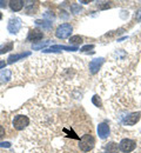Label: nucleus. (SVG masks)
<instances>
[{"mask_svg": "<svg viewBox=\"0 0 141 153\" xmlns=\"http://www.w3.org/2000/svg\"><path fill=\"white\" fill-rule=\"evenodd\" d=\"M95 145V140L94 137L91 134H83L79 140V149L82 152H89L94 149Z\"/></svg>", "mask_w": 141, "mask_h": 153, "instance_id": "f257e3e1", "label": "nucleus"}, {"mask_svg": "<svg viewBox=\"0 0 141 153\" xmlns=\"http://www.w3.org/2000/svg\"><path fill=\"white\" fill-rule=\"evenodd\" d=\"M24 4H25V2H24L22 0H11V1L8 2L11 10L14 11V12H19V11H21L22 7H24Z\"/></svg>", "mask_w": 141, "mask_h": 153, "instance_id": "f8f14e48", "label": "nucleus"}, {"mask_svg": "<svg viewBox=\"0 0 141 153\" xmlns=\"http://www.w3.org/2000/svg\"><path fill=\"white\" fill-rule=\"evenodd\" d=\"M61 50L63 51H71V52H74V51H78L79 48L77 46H63V45H54V46H51L48 48H45L44 52L48 53V52H59Z\"/></svg>", "mask_w": 141, "mask_h": 153, "instance_id": "0eeeda50", "label": "nucleus"}, {"mask_svg": "<svg viewBox=\"0 0 141 153\" xmlns=\"http://www.w3.org/2000/svg\"><path fill=\"white\" fill-rule=\"evenodd\" d=\"M21 28V19L19 18H12L8 21V25H7V30L10 33L12 34H16L20 31Z\"/></svg>", "mask_w": 141, "mask_h": 153, "instance_id": "39448f33", "label": "nucleus"}, {"mask_svg": "<svg viewBox=\"0 0 141 153\" xmlns=\"http://www.w3.org/2000/svg\"><path fill=\"white\" fill-rule=\"evenodd\" d=\"M69 42L72 45H79V44L82 42V37H80V36H73L69 39Z\"/></svg>", "mask_w": 141, "mask_h": 153, "instance_id": "f3484780", "label": "nucleus"}, {"mask_svg": "<svg viewBox=\"0 0 141 153\" xmlns=\"http://www.w3.org/2000/svg\"><path fill=\"white\" fill-rule=\"evenodd\" d=\"M28 125H30V119L26 115L18 114L16 115L14 119H13V127L16 130H18V131H21V130L26 128Z\"/></svg>", "mask_w": 141, "mask_h": 153, "instance_id": "f03ea898", "label": "nucleus"}, {"mask_svg": "<svg viewBox=\"0 0 141 153\" xmlns=\"http://www.w3.org/2000/svg\"><path fill=\"white\" fill-rule=\"evenodd\" d=\"M92 102L97 106V107H100L102 108V102H101V99L99 98V96H94L92 98Z\"/></svg>", "mask_w": 141, "mask_h": 153, "instance_id": "a211bd4d", "label": "nucleus"}, {"mask_svg": "<svg viewBox=\"0 0 141 153\" xmlns=\"http://www.w3.org/2000/svg\"><path fill=\"white\" fill-rule=\"evenodd\" d=\"M31 54V52H25V53H18V54H11L8 59H7V64H13L20 59H24V58L28 57Z\"/></svg>", "mask_w": 141, "mask_h": 153, "instance_id": "9b49d317", "label": "nucleus"}, {"mask_svg": "<svg viewBox=\"0 0 141 153\" xmlns=\"http://www.w3.org/2000/svg\"><path fill=\"white\" fill-rule=\"evenodd\" d=\"M5 134H6V131H5V128H4V127L0 125V140H1V139L5 137Z\"/></svg>", "mask_w": 141, "mask_h": 153, "instance_id": "4be33fe9", "label": "nucleus"}, {"mask_svg": "<svg viewBox=\"0 0 141 153\" xmlns=\"http://www.w3.org/2000/svg\"><path fill=\"white\" fill-rule=\"evenodd\" d=\"M12 79V72L10 70H4L0 72V84H6Z\"/></svg>", "mask_w": 141, "mask_h": 153, "instance_id": "ddd939ff", "label": "nucleus"}, {"mask_svg": "<svg viewBox=\"0 0 141 153\" xmlns=\"http://www.w3.org/2000/svg\"><path fill=\"white\" fill-rule=\"evenodd\" d=\"M94 48V45H86V46H83V47H81L80 51L81 52H87V51H89V50H93Z\"/></svg>", "mask_w": 141, "mask_h": 153, "instance_id": "412c9836", "label": "nucleus"}, {"mask_svg": "<svg viewBox=\"0 0 141 153\" xmlns=\"http://www.w3.org/2000/svg\"><path fill=\"white\" fill-rule=\"evenodd\" d=\"M137 147V143L132 139H128V138H125L122 139L119 144V150L122 151L123 153H129L132 151H134V149Z\"/></svg>", "mask_w": 141, "mask_h": 153, "instance_id": "20e7f679", "label": "nucleus"}, {"mask_svg": "<svg viewBox=\"0 0 141 153\" xmlns=\"http://www.w3.org/2000/svg\"><path fill=\"white\" fill-rule=\"evenodd\" d=\"M105 151H106V153H118L119 146H118V144H115V143H109V144L106 145Z\"/></svg>", "mask_w": 141, "mask_h": 153, "instance_id": "4468645a", "label": "nucleus"}, {"mask_svg": "<svg viewBox=\"0 0 141 153\" xmlns=\"http://www.w3.org/2000/svg\"><path fill=\"white\" fill-rule=\"evenodd\" d=\"M42 38H44V33L39 30H31L27 36V40L32 41V42H38Z\"/></svg>", "mask_w": 141, "mask_h": 153, "instance_id": "1a4fd4ad", "label": "nucleus"}, {"mask_svg": "<svg viewBox=\"0 0 141 153\" xmlns=\"http://www.w3.org/2000/svg\"><path fill=\"white\" fill-rule=\"evenodd\" d=\"M109 4H111V2H108V1H100V2H98V7H99L100 10H106V8L111 7Z\"/></svg>", "mask_w": 141, "mask_h": 153, "instance_id": "6ab92c4d", "label": "nucleus"}, {"mask_svg": "<svg viewBox=\"0 0 141 153\" xmlns=\"http://www.w3.org/2000/svg\"><path fill=\"white\" fill-rule=\"evenodd\" d=\"M12 50H13V41H8V42H6V44L0 46V56L6 53V52H10Z\"/></svg>", "mask_w": 141, "mask_h": 153, "instance_id": "2eb2a0df", "label": "nucleus"}, {"mask_svg": "<svg viewBox=\"0 0 141 153\" xmlns=\"http://www.w3.org/2000/svg\"><path fill=\"white\" fill-rule=\"evenodd\" d=\"M48 44H51V41H44V42H40L38 45H33V48L34 50H40V48H44L45 46H47Z\"/></svg>", "mask_w": 141, "mask_h": 153, "instance_id": "aec40b11", "label": "nucleus"}, {"mask_svg": "<svg viewBox=\"0 0 141 153\" xmlns=\"http://www.w3.org/2000/svg\"><path fill=\"white\" fill-rule=\"evenodd\" d=\"M97 131H98V135L101 139H106L109 134V126L106 123H101V124H99Z\"/></svg>", "mask_w": 141, "mask_h": 153, "instance_id": "9d476101", "label": "nucleus"}, {"mask_svg": "<svg viewBox=\"0 0 141 153\" xmlns=\"http://www.w3.org/2000/svg\"><path fill=\"white\" fill-rule=\"evenodd\" d=\"M105 59L103 58H97V59H93L91 62H89V71L92 74H95L98 73V71L100 70V67L102 66Z\"/></svg>", "mask_w": 141, "mask_h": 153, "instance_id": "6e6552de", "label": "nucleus"}, {"mask_svg": "<svg viewBox=\"0 0 141 153\" xmlns=\"http://www.w3.org/2000/svg\"><path fill=\"white\" fill-rule=\"evenodd\" d=\"M35 25H37V26H42V27L46 28V30H49V28L52 27V22H51V21L41 20V19L35 20Z\"/></svg>", "mask_w": 141, "mask_h": 153, "instance_id": "dca6fc26", "label": "nucleus"}, {"mask_svg": "<svg viewBox=\"0 0 141 153\" xmlns=\"http://www.w3.org/2000/svg\"><path fill=\"white\" fill-rule=\"evenodd\" d=\"M72 11H73V13H78L79 11H80V7H78L77 5H72Z\"/></svg>", "mask_w": 141, "mask_h": 153, "instance_id": "5701e85b", "label": "nucleus"}, {"mask_svg": "<svg viewBox=\"0 0 141 153\" xmlns=\"http://www.w3.org/2000/svg\"><path fill=\"white\" fill-rule=\"evenodd\" d=\"M6 64H7V62H6L5 60H0V70H2V68L6 66Z\"/></svg>", "mask_w": 141, "mask_h": 153, "instance_id": "393cba45", "label": "nucleus"}, {"mask_svg": "<svg viewBox=\"0 0 141 153\" xmlns=\"http://www.w3.org/2000/svg\"><path fill=\"white\" fill-rule=\"evenodd\" d=\"M135 17H137V20H138V21H141V8L138 11V13H137Z\"/></svg>", "mask_w": 141, "mask_h": 153, "instance_id": "a878e982", "label": "nucleus"}, {"mask_svg": "<svg viewBox=\"0 0 141 153\" xmlns=\"http://www.w3.org/2000/svg\"><path fill=\"white\" fill-rule=\"evenodd\" d=\"M72 31H73V27H72L69 24H62V25H60V26L57 28V31H55V37L59 39H66L71 36Z\"/></svg>", "mask_w": 141, "mask_h": 153, "instance_id": "7ed1b4c3", "label": "nucleus"}, {"mask_svg": "<svg viewBox=\"0 0 141 153\" xmlns=\"http://www.w3.org/2000/svg\"><path fill=\"white\" fill-rule=\"evenodd\" d=\"M1 18H2V13L0 12V19H1Z\"/></svg>", "mask_w": 141, "mask_h": 153, "instance_id": "cd10ccee", "label": "nucleus"}, {"mask_svg": "<svg viewBox=\"0 0 141 153\" xmlns=\"http://www.w3.org/2000/svg\"><path fill=\"white\" fill-rule=\"evenodd\" d=\"M6 6H7V2H6V1H2V0H0V7H4V8H5Z\"/></svg>", "mask_w": 141, "mask_h": 153, "instance_id": "bb28decb", "label": "nucleus"}, {"mask_svg": "<svg viewBox=\"0 0 141 153\" xmlns=\"http://www.w3.org/2000/svg\"><path fill=\"white\" fill-rule=\"evenodd\" d=\"M0 146H1V147H10V146H11V143H8V141H6V143H1Z\"/></svg>", "mask_w": 141, "mask_h": 153, "instance_id": "b1692460", "label": "nucleus"}, {"mask_svg": "<svg viewBox=\"0 0 141 153\" xmlns=\"http://www.w3.org/2000/svg\"><path fill=\"white\" fill-rule=\"evenodd\" d=\"M141 118V112H133V113H129L127 117H125V119L122 120V123L127 126H133L135 125Z\"/></svg>", "mask_w": 141, "mask_h": 153, "instance_id": "423d86ee", "label": "nucleus"}]
</instances>
